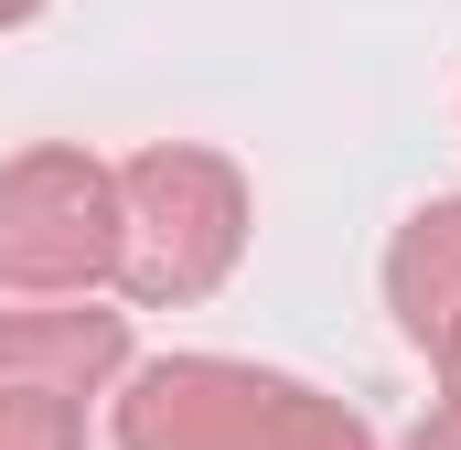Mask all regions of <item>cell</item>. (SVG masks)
Here are the masks:
<instances>
[{
    "instance_id": "obj_1",
    "label": "cell",
    "mask_w": 461,
    "mask_h": 450,
    "mask_svg": "<svg viewBox=\"0 0 461 450\" xmlns=\"http://www.w3.org/2000/svg\"><path fill=\"white\" fill-rule=\"evenodd\" d=\"M247 194L215 150H140L118 172V279L140 301H194L236 268Z\"/></svg>"
},
{
    "instance_id": "obj_2",
    "label": "cell",
    "mask_w": 461,
    "mask_h": 450,
    "mask_svg": "<svg viewBox=\"0 0 461 450\" xmlns=\"http://www.w3.org/2000/svg\"><path fill=\"white\" fill-rule=\"evenodd\" d=\"M118 268V183L76 150H32L0 172V279L22 290H76Z\"/></svg>"
},
{
    "instance_id": "obj_3",
    "label": "cell",
    "mask_w": 461,
    "mask_h": 450,
    "mask_svg": "<svg viewBox=\"0 0 461 450\" xmlns=\"http://www.w3.org/2000/svg\"><path fill=\"white\" fill-rule=\"evenodd\" d=\"M268 397H279V375H258V364H215V354L150 364L118 397V450H247Z\"/></svg>"
},
{
    "instance_id": "obj_4",
    "label": "cell",
    "mask_w": 461,
    "mask_h": 450,
    "mask_svg": "<svg viewBox=\"0 0 461 450\" xmlns=\"http://www.w3.org/2000/svg\"><path fill=\"white\" fill-rule=\"evenodd\" d=\"M118 354H129V322L118 311H22V322H0V386L86 397Z\"/></svg>"
},
{
    "instance_id": "obj_5",
    "label": "cell",
    "mask_w": 461,
    "mask_h": 450,
    "mask_svg": "<svg viewBox=\"0 0 461 450\" xmlns=\"http://www.w3.org/2000/svg\"><path fill=\"white\" fill-rule=\"evenodd\" d=\"M386 279H397V311H408V333H419L440 364H451V397H461V204L408 215L397 257H386Z\"/></svg>"
},
{
    "instance_id": "obj_6",
    "label": "cell",
    "mask_w": 461,
    "mask_h": 450,
    "mask_svg": "<svg viewBox=\"0 0 461 450\" xmlns=\"http://www.w3.org/2000/svg\"><path fill=\"white\" fill-rule=\"evenodd\" d=\"M247 450H375V440L354 429L344 408H322L312 386L279 375V397H268V418H258V440H247Z\"/></svg>"
},
{
    "instance_id": "obj_7",
    "label": "cell",
    "mask_w": 461,
    "mask_h": 450,
    "mask_svg": "<svg viewBox=\"0 0 461 450\" xmlns=\"http://www.w3.org/2000/svg\"><path fill=\"white\" fill-rule=\"evenodd\" d=\"M0 450H76V397L0 386Z\"/></svg>"
},
{
    "instance_id": "obj_8",
    "label": "cell",
    "mask_w": 461,
    "mask_h": 450,
    "mask_svg": "<svg viewBox=\"0 0 461 450\" xmlns=\"http://www.w3.org/2000/svg\"><path fill=\"white\" fill-rule=\"evenodd\" d=\"M408 450H461V397H451V408H440V418H429V429H419Z\"/></svg>"
},
{
    "instance_id": "obj_9",
    "label": "cell",
    "mask_w": 461,
    "mask_h": 450,
    "mask_svg": "<svg viewBox=\"0 0 461 450\" xmlns=\"http://www.w3.org/2000/svg\"><path fill=\"white\" fill-rule=\"evenodd\" d=\"M22 11H43V0H0V22H22Z\"/></svg>"
}]
</instances>
